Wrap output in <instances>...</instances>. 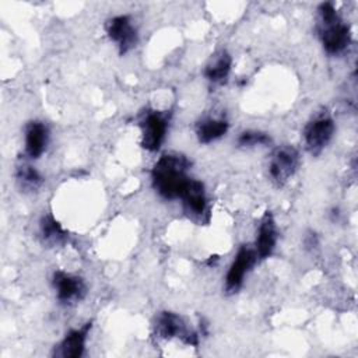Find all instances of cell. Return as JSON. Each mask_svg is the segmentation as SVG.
Listing matches in <instances>:
<instances>
[{
  "label": "cell",
  "instance_id": "1",
  "mask_svg": "<svg viewBox=\"0 0 358 358\" xmlns=\"http://www.w3.org/2000/svg\"><path fill=\"white\" fill-rule=\"evenodd\" d=\"M190 162L179 154H164L154 164L151 171V182L154 190L165 200L180 199L187 182L190 180L187 171Z\"/></svg>",
  "mask_w": 358,
  "mask_h": 358
},
{
  "label": "cell",
  "instance_id": "2",
  "mask_svg": "<svg viewBox=\"0 0 358 358\" xmlns=\"http://www.w3.org/2000/svg\"><path fill=\"white\" fill-rule=\"evenodd\" d=\"M317 36L324 52L330 56L343 55L352 42L348 24L341 18L333 3H322L317 7Z\"/></svg>",
  "mask_w": 358,
  "mask_h": 358
},
{
  "label": "cell",
  "instance_id": "3",
  "mask_svg": "<svg viewBox=\"0 0 358 358\" xmlns=\"http://www.w3.org/2000/svg\"><path fill=\"white\" fill-rule=\"evenodd\" d=\"M334 131L336 123L327 109L316 112L305 124L302 131L306 150L313 155L320 154L331 141Z\"/></svg>",
  "mask_w": 358,
  "mask_h": 358
},
{
  "label": "cell",
  "instance_id": "4",
  "mask_svg": "<svg viewBox=\"0 0 358 358\" xmlns=\"http://www.w3.org/2000/svg\"><path fill=\"white\" fill-rule=\"evenodd\" d=\"M141 147L154 152L164 144L169 129V113L162 110H147L140 119Z\"/></svg>",
  "mask_w": 358,
  "mask_h": 358
},
{
  "label": "cell",
  "instance_id": "5",
  "mask_svg": "<svg viewBox=\"0 0 358 358\" xmlns=\"http://www.w3.org/2000/svg\"><path fill=\"white\" fill-rule=\"evenodd\" d=\"M299 154L292 145L277 147L268 159V178L271 182L281 187L298 171Z\"/></svg>",
  "mask_w": 358,
  "mask_h": 358
},
{
  "label": "cell",
  "instance_id": "6",
  "mask_svg": "<svg viewBox=\"0 0 358 358\" xmlns=\"http://www.w3.org/2000/svg\"><path fill=\"white\" fill-rule=\"evenodd\" d=\"M154 333L158 338L162 340H173L179 338L187 345H197L199 344V336L196 331L187 329L185 320L169 310L159 312L155 316L154 323Z\"/></svg>",
  "mask_w": 358,
  "mask_h": 358
},
{
  "label": "cell",
  "instance_id": "7",
  "mask_svg": "<svg viewBox=\"0 0 358 358\" xmlns=\"http://www.w3.org/2000/svg\"><path fill=\"white\" fill-rule=\"evenodd\" d=\"M105 31L122 56L133 50L138 42V32L130 15L120 14L110 17L105 22Z\"/></svg>",
  "mask_w": 358,
  "mask_h": 358
},
{
  "label": "cell",
  "instance_id": "8",
  "mask_svg": "<svg viewBox=\"0 0 358 358\" xmlns=\"http://www.w3.org/2000/svg\"><path fill=\"white\" fill-rule=\"evenodd\" d=\"M52 287L56 294V299L64 305L71 306L84 299L87 294V285L84 280L73 273L64 270H56L52 275Z\"/></svg>",
  "mask_w": 358,
  "mask_h": 358
},
{
  "label": "cell",
  "instance_id": "9",
  "mask_svg": "<svg viewBox=\"0 0 358 358\" xmlns=\"http://www.w3.org/2000/svg\"><path fill=\"white\" fill-rule=\"evenodd\" d=\"M257 255L253 248L250 246H241L236 252L232 263L228 267V271L225 274V292L232 295L236 294L243 282L245 277L249 274V271L253 268V266L257 263Z\"/></svg>",
  "mask_w": 358,
  "mask_h": 358
},
{
  "label": "cell",
  "instance_id": "10",
  "mask_svg": "<svg viewBox=\"0 0 358 358\" xmlns=\"http://www.w3.org/2000/svg\"><path fill=\"white\" fill-rule=\"evenodd\" d=\"M278 241V229L274 215L270 211H264L257 227V235L255 241V252L259 260H264L274 252Z\"/></svg>",
  "mask_w": 358,
  "mask_h": 358
},
{
  "label": "cell",
  "instance_id": "11",
  "mask_svg": "<svg viewBox=\"0 0 358 358\" xmlns=\"http://www.w3.org/2000/svg\"><path fill=\"white\" fill-rule=\"evenodd\" d=\"M49 130L43 122L32 120L24 129V152L29 159H38L46 151Z\"/></svg>",
  "mask_w": 358,
  "mask_h": 358
},
{
  "label": "cell",
  "instance_id": "12",
  "mask_svg": "<svg viewBox=\"0 0 358 358\" xmlns=\"http://www.w3.org/2000/svg\"><path fill=\"white\" fill-rule=\"evenodd\" d=\"M91 326H92V323L87 322L81 327L70 330L63 337V340L56 345L55 355L62 357V358H80V357H83Z\"/></svg>",
  "mask_w": 358,
  "mask_h": 358
},
{
  "label": "cell",
  "instance_id": "13",
  "mask_svg": "<svg viewBox=\"0 0 358 358\" xmlns=\"http://www.w3.org/2000/svg\"><path fill=\"white\" fill-rule=\"evenodd\" d=\"M180 200L185 211L194 217L203 218L207 213V194L203 182L190 178L185 190L180 194Z\"/></svg>",
  "mask_w": 358,
  "mask_h": 358
},
{
  "label": "cell",
  "instance_id": "14",
  "mask_svg": "<svg viewBox=\"0 0 358 358\" xmlns=\"http://www.w3.org/2000/svg\"><path fill=\"white\" fill-rule=\"evenodd\" d=\"M228 127L229 124L224 117L206 116L196 123L194 133L200 144H210L224 137L228 131Z\"/></svg>",
  "mask_w": 358,
  "mask_h": 358
},
{
  "label": "cell",
  "instance_id": "15",
  "mask_svg": "<svg viewBox=\"0 0 358 358\" xmlns=\"http://www.w3.org/2000/svg\"><path fill=\"white\" fill-rule=\"evenodd\" d=\"M39 238L48 248H60L67 242L69 234L52 214H45L39 220Z\"/></svg>",
  "mask_w": 358,
  "mask_h": 358
},
{
  "label": "cell",
  "instance_id": "16",
  "mask_svg": "<svg viewBox=\"0 0 358 358\" xmlns=\"http://www.w3.org/2000/svg\"><path fill=\"white\" fill-rule=\"evenodd\" d=\"M232 69V57L227 50L217 52L204 67V77L213 84L227 83Z\"/></svg>",
  "mask_w": 358,
  "mask_h": 358
},
{
  "label": "cell",
  "instance_id": "17",
  "mask_svg": "<svg viewBox=\"0 0 358 358\" xmlns=\"http://www.w3.org/2000/svg\"><path fill=\"white\" fill-rule=\"evenodd\" d=\"M15 180L24 192H35L43 183V176L29 164H20L15 169Z\"/></svg>",
  "mask_w": 358,
  "mask_h": 358
},
{
  "label": "cell",
  "instance_id": "18",
  "mask_svg": "<svg viewBox=\"0 0 358 358\" xmlns=\"http://www.w3.org/2000/svg\"><path fill=\"white\" fill-rule=\"evenodd\" d=\"M270 143H271L270 136L260 130H245L239 133L236 138V145L241 148H253L259 145H267Z\"/></svg>",
  "mask_w": 358,
  "mask_h": 358
},
{
  "label": "cell",
  "instance_id": "19",
  "mask_svg": "<svg viewBox=\"0 0 358 358\" xmlns=\"http://www.w3.org/2000/svg\"><path fill=\"white\" fill-rule=\"evenodd\" d=\"M303 243H305V248L306 249H315L317 245H319V239H317V235L315 232H309L305 235V239H303Z\"/></svg>",
  "mask_w": 358,
  "mask_h": 358
}]
</instances>
